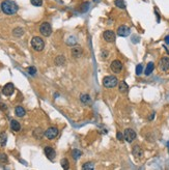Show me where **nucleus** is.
I'll use <instances>...</instances> for the list:
<instances>
[{"label":"nucleus","instance_id":"obj_1","mask_svg":"<svg viewBox=\"0 0 169 170\" xmlns=\"http://www.w3.org/2000/svg\"><path fill=\"white\" fill-rule=\"evenodd\" d=\"M1 9L5 15H15L18 11L19 7H18L17 3L12 1V0H4L1 3Z\"/></svg>","mask_w":169,"mask_h":170},{"label":"nucleus","instance_id":"obj_2","mask_svg":"<svg viewBox=\"0 0 169 170\" xmlns=\"http://www.w3.org/2000/svg\"><path fill=\"white\" fill-rule=\"evenodd\" d=\"M31 46L35 51L40 52L45 48V42L42 40V37H32V40H31Z\"/></svg>","mask_w":169,"mask_h":170},{"label":"nucleus","instance_id":"obj_3","mask_svg":"<svg viewBox=\"0 0 169 170\" xmlns=\"http://www.w3.org/2000/svg\"><path fill=\"white\" fill-rule=\"evenodd\" d=\"M118 83V79L114 76H106L103 79V85L107 88L115 87Z\"/></svg>","mask_w":169,"mask_h":170},{"label":"nucleus","instance_id":"obj_4","mask_svg":"<svg viewBox=\"0 0 169 170\" xmlns=\"http://www.w3.org/2000/svg\"><path fill=\"white\" fill-rule=\"evenodd\" d=\"M40 32L44 37H49L52 33V27L50 25V23L44 22L42 25L40 26Z\"/></svg>","mask_w":169,"mask_h":170},{"label":"nucleus","instance_id":"obj_5","mask_svg":"<svg viewBox=\"0 0 169 170\" xmlns=\"http://www.w3.org/2000/svg\"><path fill=\"white\" fill-rule=\"evenodd\" d=\"M159 68L163 73H169V58L168 57H163L161 58L159 62Z\"/></svg>","mask_w":169,"mask_h":170},{"label":"nucleus","instance_id":"obj_6","mask_svg":"<svg viewBox=\"0 0 169 170\" xmlns=\"http://www.w3.org/2000/svg\"><path fill=\"white\" fill-rule=\"evenodd\" d=\"M123 136H125V139L127 140V142L131 143V142H133L136 139V133L132 129H126L125 133H123Z\"/></svg>","mask_w":169,"mask_h":170},{"label":"nucleus","instance_id":"obj_7","mask_svg":"<svg viewBox=\"0 0 169 170\" xmlns=\"http://www.w3.org/2000/svg\"><path fill=\"white\" fill-rule=\"evenodd\" d=\"M57 135H58V129L55 127H49L48 130L45 132V136H46L49 140H53V139H55L56 137H57Z\"/></svg>","mask_w":169,"mask_h":170},{"label":"nucleus","instance_id":"obj_8","mask_svg":"<svg viewBox=\"0 0 169 170\" xmlns=\"http://www.w3.org/2000/svg\"><path fill=\"white\" fill-rule=\"evenodd\" d=\"M110 68H111V71L115 74H119L123 70V63L119 61V60H113L110 64Z\"/></svg>","mask_w":169,"mask_h":170},{"label":"nucleus","instance_id":"obj_9","mask_svg":"<svg viewBox=\"0 0 169 170\" xmlns=\"http://www.w3.org/2000/svg\"><path fill=\"white\" fill-rule=\"evenodd\" d=\"M14 90H15V86L13 83H7L3 86V89H2V94L6 96H12L14 94Z\"/></svg>","mask_w":169,"mask_h":170},{"label":"nucleus","instance_id":"obj_10","mask_svg":"<svg viewBox=\"0 0 169 170\" xmlns=\"http://www.w3.org/2000/svg\"><path fill=\"white\" fill-rule=\"evenodd\" d=\"M130 33H131V30H130L129 27L126 25H121L117 28V34L119 37H128V35H130Z\"/></svg>","mask_w":169,"mask_h":170},{"label":"nucleus","instance_id":"obj_11","mask_svg":"<svg viewBox=\"0 0 169 170\" xmlns=\"http://www.w3.org/2000/svg\"><path fill=\"white\" fill-rule=\"evenodd\" d=\"M44 153H45L46 157L50 161H53L55 159V157H56V153H55V150L51 146H46L44 148Z\"/></svg>","mask_w":169,"mask_h":170},{"label":"nucleus","instance_id":"obj_12","mask_svg":"<svg viewBox=\"0 0 169 170\" xmlns=\"http://www.w3.org/2000/svg\"><path fill=\"white\" fill-rule=\"evenodd\" d=\"M103 37L107 42H112L115 41V33L112 30H106L103 33Z\"/></svg>","mask_w":169,"mask_h":170},{"label":"nucleus","instance_id":"obj_13","mask_svg":"<svg viewBox=\"0 0 169 170\" xmlns=\"http://www.w3.org/2000/svg\"><path fill=\"white\" fill-rule=\"evenodd\" d=\"M132 153L135 158H142L143 157V150L139 145H135L132 149Z\"/></svg>","mask_w":169,"mask_h":170},{"label":"nucleus","instance_id":"obj_14","mask_svg":"<svg viewBox=\"0 0 169 170\" xmlns=\"http://www.w3.org/2000/svg\"><path fill=\"white\" fill-rule=\"evenodd\" d=\"M83 51H82V48L81 47H74L72 49V56L75 57V58H78V57H80L82 55Z\"/></svg>","mask_w":169,"mask_h":170},{"label":"nucleus","instance_id":"obj_15","mask_svg":"<svg viewBox=\"0 0 169 170\" xmlns=\"http://www.w3.org/2000/svg\"><path fill=\"white\" fill-rule=\"evenodd\" d=\"M43 136H45V132H44L40 127H36L34 131H33V137L35 139H42Z\"/></svg>","mask_w":169,"mask_h":170},{"label":"nucleus","instance_id":"obj_16","mask_svg":"<svg viewBox=\"0 0 169 170\" xmlns=\"http://www.w3.org/2000/svg\"><path fill=\"white\" fill-rule=\"evenodd\" d=\"M15 112H16V115L19 117H23L24 115L26 114V111L25 109H24L22 106H18V107H16V109H15Z\"/></svg>","mask_w":169,"mask_h":170},{"label":"nucleus","instance_id":"obj_17","mask_svg":"<svg viewBox=\"0 0 169 170\" xmlns=\"http://www.w3.org/2000/svg\"><path fill=\"white\" fill-rule=\"evenodd\" d=\"M11 127H12V130L15 131V132H19L21 130L20 124L17 120H15V119H13L12 122H11Z\"/></svg>","mask_w":169,"mask_h":170},{"label":"nucleus","instance_id":"obj_18","mask_svg":"<svg viewBox=\"0 0 169 170\" xmlns=\"http://www.w3.org/2000/svg\"><path fill=\"white\" fill-rule=\"evenodd\" d=\"M154 68H155V64H154V62H149L148 64L146 65V68H145V72H144V74H145L146 76H149V75L152 73Z\"/></svg>","mask_w":169,"mask_h":170},{"label":"nucleus","instance_id":"obj_19","mask_svg":"<svg viewBox=\"0 0 169 170\" xmlns=\"http://www.w3.org/2000/svg\"><path fill=\"white\" fill-rule=\"evenodd\" d=\"M128 89H129L128 84H127L125 81H121V82L119 83V91H121V94H126L127 91H128Z\"/></svg>","mask_w":169,"mask_h":170},{"label":"nucleus","instance_id":"obj_20","mask_svg":"<svg viewBox=\"0 0 169 170\" xmlns=\"http://www.w3.org/2000/svg\"><path fill=\"white\" fill-rule=\"evenodd\" d=\"M13 34H14L15 37H22V35L24 34V29H23V28H21V27H17V28H15V29H14V31H13Z\"/></svg>","mask_w":169,"mask_h":170},{"label":"nucleus","instance_id":"obj_21","mask_svg":"<svg viewBox=\"0 0 169 170\" xmlns=\"http://www.w3.org/2000/svg\"><path fill=\"white\" fill-rule=\"evenodd\" d=\"M6 141H7V136H6L5 133H0V145L1 146H4L6 144Z\"/></svg>","mask_w":169,"mask_h":170},{"label":"nucleus","instance_id":"obj_22","mask_svg":"<svg viewBox=\"0 0 169 170\" xmlns=\"http://www.w3.org/2000/svg\"><path fill=\"white\" fill-rule=\"evenodd\" d=\"M64 62H66V58H64V56H62V55H59V56L56 57V59H55V63L57 65H62L64 64Z\"/></svg>","mask_w":169,"mask_h":170},{"label":"nucleus","instance_id":"obj_23","mask_svg":"<svg viewBox=\"0 0 169 170\" xmlns=\"http://www.w3.org/2000/svg\"><path fill=\"white\" fill-rule=\"evenodd\" d=\"M115 3V6H117L118 9H126V3H125V1L123 0H115L114 1Z\"/></svg>","mask_w":169,"mask_h":170},{"label":"nucleus","instance_id":"obj_24","mask_svg":"<svg viewBox=\"0 0 169 170\" xmlns=\"http://www.w3.org/2000/svg\"><path fill=\"white\" fill-rule=\"evenodd\" d=\"M88 7H89V2L82 3L80 6V11L81 13H86V11H88Z\"/></svg>","mask_w":169,"mask_h":170},{"label":"nucleus","instance_id":"obj_25","mask_svg":"<svg viewBox=\"0 0 169 170\" xmlns=\"http://www.w3.org/2000/svg\"><path fill=\"white\" fill-rule=\"evenodd\" d=\"M82 155V153H81L80 150L79 149H73L72 150V156H73V158H74L75 160H77L79 157Z\"/></svg>","mask_w":169,"mask_h":170},{"label":"nucleus","instance_id":"obj_26","mask_svg":"<svg viewBox=\"0 0 169 170\" xmlns=\"http://www.w3.org/2000/svg\"><path fill=\"white\" fill-rule=\"evenodd\" d=\"M93 168H95V165H93V163H91V162H89V163H85V164L83 165L84 170H92Z\"/></svg>","mask_w":169,"mask_h":170},{"label":"nucleus","instance_id":"obj_27","mask_svg":"<svg viewBox=\"0 0 169 170\" xmlns=\"http://www.w3.org/2000/svg\"><path fill=\"white\" fill-rule=\"evenodd\" d=\"M60 163H61V166H62L63 169H69L70 164H69V161H68V159H62Z\"/></svg>","mask_w":169,"mask_h":170},{"label":"nucleus","instance_id":"obj_28","mask_svg":"<svg viewBox=\"0 0 169 170\" xmlns=\"http://www.w3.org/2000/svg\"><path fill=\"white\" fill-rule=\"evenodd\" d=\"M30 2H31V4L33 6H42V4H43V0H30Z\"/></svg>","mask_w":169,"mask_h":170},{"label":"nucleus","instance_id":"obj_29","mask_svg":"<svg viewBox=\"0 0 169 170\" xmlns=\"http://www.w3.org/2000/svg\"><path fill=\"white\" fill-rule=\"evenodd\" d=\"M27 72H28L29 75H31V76H34V75L36 74V68H35L34 66H29V68H27Z\"/></svg>","mask_w":169,"mask_h":170},{"label":"nucleus","instance_id":"obj_30","mask_svg":"<svg viewBox=\"0 0 169 170\" xmlns=\"http://www.w3.org/2000/svg\"><path fill=\"white\" fill-rule=\"evenodd\" d=\"M80 100H81V102L82 103H88L89 100H90V98H89L88 94H82L81 98H80Z\"/></svg>","mask_w":169,"mask_h":170},{"label":"nucleus","instance_id":"obj_31","mask_svg":"<svg viewBox=\"0 0 169 170\" xmlns=\"http://www.w3.org/2000/svg\"><path fill=\"white\" fill-rule=\"evenodd\" d=\"M142 70H143V66H142V64H138L137 66H136V74L139 76V75H141V73H142Z\"/></svg>","mask_w":169,"mask_h":170},{"label":"nucleus","instance_id":"obj_32","mask_svg":"<svg viewBox=\"0 0 169 170\" xmlns=\"http://www.w3.org/2000/svg\"><path fill=\"white\" fill-rule=\"evenodd\" d=\"M0 161L2 163H6L7 162V156L5 153H0Z\"/></svg>","mask_w":169,"mask_h":170},{"label":"nucleus","instance_id":"obj_33","mask_svg":"<svg viewBox=\"0 0 169 170\" xmlns=\"http://www.w3.org/2000/svg\"><path fill=\"white\" fill-rule=\"evenodd\" d=\"M108 55H109L108 51H102L101 52V58H102V59H107V58H108Z\"/></svg>","mask_w":169,"mask_h":170},{"label":"nucleus","instance_id":"obj_34","mask_svg":"<svg viewBox=\"0 0 169 170\" xmlns=\"http://www.w3.org/2000/svg\"><path fill=\"white\" fill-rule=\"evenodd\" d=\"M116 137H117V139L119 140V141H121V140H123V139H125V136H123L121 132H118V133L116 134Z\"/></svg>","mask_w":169,"mask_h":170},{"label":"nucleus","instance_id":"obj_35","mask_svg":"<svg viewBox=\"0 0 169 170\" xmlns=\"http://www.w3.org/2000/svg\"><path fill=\"white\" fill-rule=\"evenodd\" d=\"M156 15H157V21H158V23L160 22V15H159V13L157 11V9H156Z\"/></svg>","mask_w":169,"mask_h":170},{"label":"nucleus","instance_id":"obj_36","mask_svg":"<svg viewBox=\"0 0 169 170\" xmlns=\"http://www.w3.org/2000/svg\"><path fill=\"white\" fill-rule=\"evenodd\" d=\"M165 42H166L167 45H169V35H167V37H165Z\"/></svg>","mask_w":169,"mask_h":170},{"label":"nucleus","instance_id":"obj_37","mask_svg":"<svg viewBox=\"0 0 169 170\" xmlns=\"http://www.w3.org/2000/svg\"><path fill=\"white\" fill-rule=\"evenodd\" d=\"M0 108H1L2 110H5V109H6V107H5V105H4V104H0Z\"/></svg>","mask_w":169,"mask_h":170},{"label":"nucleus","instance_id":"obj_38","mask_svg":"<svg viewBox=\"0 0 169 170\" xmlns=\"http://www.w3.org/2000/svg\"><path fill=\"white\" fill-rule=\"evenodd\" d=\"M167 147H168V153H169V141L167 142Z\"/></svg>","mask_w":169,"mask_h":170}]
</instances>
